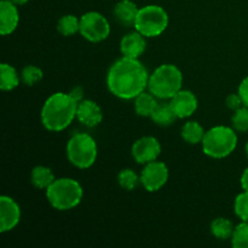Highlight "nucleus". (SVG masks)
<instances>
[{"label": "nucleus", "mask_w": 248, "mask_h": 248, "mask_svg": "<svg viewBox=\"0 0 248 248\" xmlns=\"http://www.w3.org/2000/svg\"><path fill=\"white\" fill-rule=\"evenodd\" d=\"M145 48H147L145 36L137 31L126 34L120 41V51L124 57L140 58L144 53Z\"/></svg>", "instance_id": "2eb2a0df"}, {"label": "nucleus", "mask_w": 248, "mask_h": 248, "mask_svg": "<svg viewBox=\"0 0 248 248\" xmlns=\"http://www.w3.org/2000/svg\"><path fill=\"white\" fill-rule=\"evenodd\" d=\"M157 104L159 103L156 102V97L153 93H147L145 91L138 94L135 98L136 113L140 116H144V118H150L152 116Z\"/></svg>", "instance_id": "f3484780"}, {"label": "nucleus", "mask_w": 248, "mask_h": 248, "mask_svg": "<svg viewBox=\"0 0 248 248\" xmlns=\"http://www.w3.org/2000/svg\"><path fill=\"white\" fill-rule=\"evenodd\" d=\"M19 84V78L17 70L7 63L0 65V89L2 91H11L16 89Z\"/></svg>", "instance_id": "a211bd4d"}, {"label": "nucleus", "mask_w": 248, "mask_h": 248, "mask_svg": "<svg viewBox=\"0 0 248 248\" xmlns=\"http://www.w3.org/2000/svg\"><path fill=\"white\" fill-rule=\"evenodd\" d=\"M118 182L121 188L131 191L137 186V184L140 182V178L137 176V173L133 170L125 169L119 172Z\"/></svg>", "instance_id": "b1692460"}, {"label": "nucleus", "mask_w": 248, "mask_h": 248, "mask_svg": "<svg viewBox=\"0 0 248 248\" xmlns=\"http://www.w3.org/2000/svg\"><path fill=\"white\" fill-rule=\"evenodd\" d=\"M225 103H227L228 108L232 109V110H234V111L237 110V109H240L241 107H244V102H242L241 97H240L239 93H237V94H235V93L229 94Z\"/></svg>", "instance_id": "c85d7f7f"}, {"label": "nucleus", "mask_w": 248, "mask_h": 248, "mask_svg": "<svg viewBox=\"0 0 248 248\" xmlns=\"http://www.w3.org/2000/svg\"><path fill=\"white\" fill-rule=\"evenodd\" d=\"M172 109L176 113L177 118L184 119L193 115L198 109V98L189 90H181L170 99Z\"/></svg>", "instance_id": "f8f14e48"}, {"label": "nucleus", "mask_w": 248, "mask_h": 248, "mask_svg": "<svg viewBox=\"0 0 248 248\" xmlns=\"http://www.w3.org/2000/svg\"><path fill=\"white\" fill-rule=\"evenodd\" d=\"M205 133L202 126L196 121H188L182 127V137L189 144H198L202 142Z\"/></svg>", "instance_id": "412c9836"}, {"label": "nucleus", "mask_w": 248, "mask_h": 248, "mask_svg": "<svg viewBox=\"0 0 248 248\" xmlns=\"http://www.w3.org/2000/svg\"><path fill=\"white\" fill-rule=\"evenodd\" d=\"M69 94L72 96V98L74 99L75 102H78V104L84 99V90H82L81 86H77L69 92Z\"/></svg>", "instance_id": "7c9ffc66"}, {"label": "nucleus", "mask_w": 248, "mask_h": 248, "mask_svg": "<svg viewBox=\"0 0 248 248\" xmlns=\"http://www.w3.org/2000/svg\"><path fill=\"white\" fill-rule=\"evenodd\" d=\"M84 190L80 183L72 178H58L46 189V198L53 208L67 211L77 207L82 200Z\"/></svg>", "instance_id": "20e7f679"}, {"label": "nucleus", "mask_w": 248, "mask_h": 248, "mask_svg": "<svg viewBox=\"0 0 248 248\" xmlns=\"http://www.w3.org/2000/svg\"><path fill=\"white\" fill-rule=\"evenodd\" d=\"M19 22V14L17 5L10 0H1L0 2V34L9 35L16 31Z\"/></svg>", "instance_id": "4468645a"}, {"label": "nucleus", "mask_w": 248, "mask_h": 248, "mask_svg": "<svg viewBox=\"0 0 248 248\" xmlns=\"http://www.w3.org/2000/svg\"><path fill=\"white\" fill-rule=\"evenodd\" d=\"M10 1H12L15 5H17V6H18V5H24L27 1H28V0H10Z\"/></svg>", "instance_id": "473e14b6"}, {"label": "nucleus", "mask_w": 248, "mask_h": 248, "mask_svg": "<svg viewBox=\"0 0 248 248\" xmlns=\"http://www.w3.org/2000/svg\"><path fill=\"white\" fill-rule=\"evenodd\" d=\"M234 229V225L228 218H217L211 224V232L218 240L232 239Z\"/></svg>", "instance_id": "4be33fe9"}, {"label": "nucleus", "mask_w": 248, "mask_h": 248, "mask_svg": "<svg viewBox=\"0 0 248 248\" xmlns=\"http://www.w3.org/2000/svg\"><path fill=\"white\" fill-rule=\"evenodd\" d=\"M148 70L138 58L124 57L109 68L107 86L109 91L121 99H135L145 91L149 81Z\"/></svg>", "instance_id": "f257e3e1"}, {"label": "nucleus", "mask_w": 248, "mask_h": 248, "mask_svg": "<svg viewBox=\"0 0 248 248\" xmlns=\"http://www.w3.org/2000/svg\"><path fill=\"white\" fill-rule=\"evenodd\" d=\"M140 183L149 193L160 190L169 181V169L164 162L152 161L145 164L140 176Z\"/></svg>", "instance_id": "1a4fd4ad"}, {"label": "nucleus", "mask_w": 248, "mask_h": 248, "mask_svg": "<svg viewBox=\"0 0 248 248\" xmlns=\"http://www.w3.org/2000/svg\"><path fill=\"white\" fill-rule=\"evenodd\" d=\"M55 174L52 173L48 167L36 166L34 167L31 174V181L35 188L38 189H47L55 181Z\"/></svg>", "instance_id": "6ab92c4d"}, {"label": "nucleus", "mask_w": 248, "mask_h": 248, "mask_svg": "<svg viewBox=\"0 0 248 248\" xmlns=\"http://www.w3.org/2000/svg\"><path fill=\"white\" fill-rule=\"evenodd\" d=\"M133 26L145 38L159 36L169 26V15L159 5H147L140 9Z\"/></svg>", "instance_id": "0eeeda50"}, {"label": "nucleus", "mask_w": 248, "mask_h": 248, "mask_svg": "<svg viewBox=\"0 0 248 248\" xmlns=\"http://www.w3.org/2000/svg\"><path fill=\"white\" fill-rule=\"evenodd\" d=\"M246 154H247V157H248V142H247V144H246Z\"/></svg>", "instance_id": "72a5a7b5"}, {"label": "nucleus", "mask_w": 248, "mask_h": 248, "mask_svg": "<svg viewBox=\"0 0 248 248\" xmlns=\"http://www.w3.org/2000/svg\"><path fill=\"white\" fill-rule=\"evenodd\" d=\"M232 244L235 248H248V222H242L235 227Z\"/></svg>", "instance_id": "393cba45"}, {"label": "nucleus", "mask_w": 248, "mask_h": 248, "mask_svg": "<svg viewBox=\"0 0 248 248\" xmlns=\"http://www.w3.org/2000/svg\"><path fill=\"white\" fill-rule=\"evenodd\" d=\"M241 186L245 191H248V167L241 176Z\"/></svg>", "instance_id": "2f4dec72"}, {"label": "nucleus", "mask_w": 248, "mask_h": 248, "mask_svg": "<svg viewBox=\"0 0 248 248\" xmlns=\"http://www.w3.org/2000/svg\"><path fill=\"white\" fill-rule=\"evenodd\" d=\"M43 70L36 65H27L22 69L21 79L27 86H33L43 79Z\"/></svg>", "instance_id": "a878e982"}, {"label": "nucleus", "mask_w": 248, "mask_h": 248, "mask_svg": "<svg viewBox=\"0 0 248 248\" xmlns=\"http://www.w3.org/2000/svg\"><path fill=\"white\" fill-rule=\"evenodd\" d=\"M150 118L159 126H170L174 123L176 119H178L170 103L157 104Z\"/></svg>", "instance_id": "aec40b11"}, {"label": "nucleus", "mask_w": 248, "mask_h": 248, "mask_svg": "<svg viewBox=\"0 0 248 248\" xmlns=\"http://www.w3.org/2000/svg\"><path fill=\"white\" fill-rule=\"evenodd\" d=\"M232 126L239 132H247L248 131V108L241 107L240 109L235 110L232 115Z\"/></svg>", "instance_id": "bb28decb"}, {"label": "nucleus", "mask_w": 248, "mask_h": 248, "mask_svg": "<svg viewBox=\"0 0 248 248\" xmlns=\"http://www.w3.org/2000/svg\"><path fill=\"white\" fill-rule=\"evenodd\" d=\"M96 140L89 133H75L67 143V156L78 169H89L97 159Z\"/></svg>", "instance_id": "423d86ee"}, {"label": "nucleus", "mask_w": 248, "mask_h": 248, "mask_svg": "<svg viewBox=\"0 0 248 248\" xmlns=\"http://www.w3.org/2000/svg\"><path fill=\"white\" fill-rule=\"evenodd\" d=\"M78 102L69 93L56 92L51 94L41 108V123L51 132L65 130L77 118Z\"/></svg>", "instance_id": "f03ea898"}, {"label": "nucleus", "mask_w": 248, "mask_h": 248, "mask_svg": "<svg viewBox=\"0 0 248 248\" xmlns=\"http://www.w3.org/2000/svg\"><path fill=\"white\" fill-rule=\"evenodd\" d=\"M183 74L174 64H161L150 74L148 89L160 99H171L182 90Z\"/></svg>", "instance_id": "7ed1b4c3"}, {"label": "nucleus", "mask_w": 248, "mask_h": 248, "mask_svg": "<svg viewBox=\"0 0 248 248\" xmlns=\"http://www.w3.org/2000/svg\"><path fill=\"white\" fill-rule=\"evenodd\" d=\"M237 93L240 94L241 97L242 102H244V106L248 108V77L245 78L244 80L241 81L239 86V92Z\"/></svg>", "instance_id": "c756f323"}, {"label": "nucleus", "mask_w": 248, "mask_h": 248, "mask_svg": "<svg viewBox=\"0 0 248 248\" xmlns=\"http://www.w3.org/2000/svg\"><path fill=\"white\" fill-rule=\"evenodd\" d=\"M21 219V208L10 196L0 198V232H11Z\"/></svg>", "instance_id": "9b49d317"}, {"label": "nucleus", "mask_w": 248, "mask_h": 248, "mask_svg": "<svg viewBox=\"0 0 248 248\" xmlns=\"http://www.w3.org/2000/svg\"><path fill=\"white\" fill-rule=\"evenodd\" d=\"M234 210L242 222H248V191L239 194L235 199Z\"/></svg>", "instance_id": "cd10ccee"}, {"label": "nucleus", "mask_w": 248, "mask_h": 248, "mask_svg": "<svg viewBox=\"0 0 248 248\" xmlns=\"http://www.w3.org/2000/svg\"><path fill=\"white\" fill-rule=\"evenodd\" d=\"M138 11H140V9L137 7V5L131 1V0H121L114 7L115 18L123 26H132V24H135Z\"/></svg>", "instance_id": "dca6fc26"}, {"label": "nucleus", "mask_w": 248, "mask_h": 248, "mask_svg": "<svg viewBox=\"0 0 248 248\" xmlns=\"http://www.w3.org/2000/svg\"><path fill=\"white\" fill-rule=\"evenodd\" d=\"M58 33L63 36H72L80 31V18H78L74 15H65L61 17L57 23Z\"/></svg>", "instance_id": "5701e85b"}, {"label": "nucleus", "mask_w": 248, "mask_h": 248, "mask_svg": "<svg viewBox=\"0 0 248 248\" xmlns=\"http://www.w3.org/2000/svg\"><path fill=\"white\" fill-rule=\"evenodd\" d=\"M77 119L80 124H82L86 127H96L97 125L103 120V113L102 109L96 102L91 99H82L78 104Z\"/></svg>", "instance_id": "ddd939ff"}, {"label": "nucleus", "mask_w": 248, "mask_h": 248, "mask_svg": "<svg viewBox=\"0 0 248 248\" xmlns=\"http://www.w3.org/2000/svg\"><path fill=\"white\" fill-rule=\"evenodd\" d=\"M132 156L138 164H148L155 161L161 153V145L155 137L145 136L136 140L132 145Z\"/></svg>", "instance_id": "9d476101"}, {"label": "nucleus", "mask_w": 248, "mask_h": 248, "mask_svg": "<svg viewBox=\"0 0 248 248\" xmlns=\"http://www.w3.org/2000/svg\"><path fill=\"white\" fill-rule=\"evenodd\" d=\"M201 144L203 153L207 156L213 159H223L229 156L236 149V132L228 126H215L206 131Z\"/></svg>", "instance_id": "39448f33"}, {"label": "nucleus", "mask_w": 248, "mask_h": 248, "mask_svg": "<svg viewBox=\"0 0 248 248\" xmlns=\"http://www.w3.org/2000/svg\"><path fill=\"white\" fill-rule=\"evenodd\" d=\"M80 34L91 43L106 40L110 34V24L102 14L90 11L80 17Z\"/></svg>", "instance_id": "6e6552de"}]
</instances>
